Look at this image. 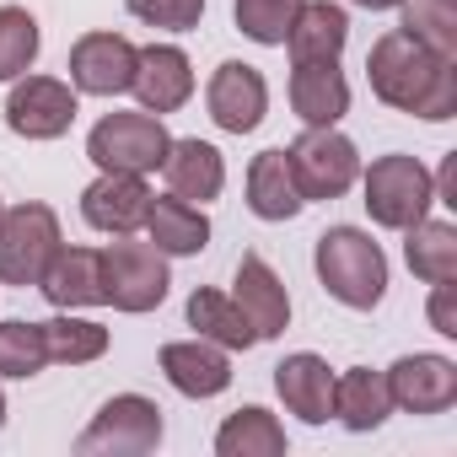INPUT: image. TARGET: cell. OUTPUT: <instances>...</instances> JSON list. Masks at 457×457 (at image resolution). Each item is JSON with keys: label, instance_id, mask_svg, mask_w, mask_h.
Wrapping results in <instances>:
<instances>
[{"label": "cell", "instance_id": "cell-1", "mask_svg": "<svg viewBox=\"0 0 457 457\" xmlns=\"http://www.w3.org/2000/svg\"><path fill=\"white\" fill-rule=\"evenodd\" d=\"M366 81L387 108L414 113L425 124H446L457 113V54H436L430 44L409 38L403 28H393L371 44Z\"/></svg>", "mask_w": 457, "mask_h": 457}, {"label": "cell", "instance_id": "cell-2", "mask_svg": "<svg viewBox=\"0 0 457 457\" xmlns=\"http://www.w3.org/2000/svg\"><path fill=\"white\" fill-rule=\"evenodd\" d=\"M318 280L334 302L355 307V312H371L387 291V259L382 248L371 243V232H361V226H328V232L318 237Z\"/></svg>", "mask_w": 457, "mask_h": 457}, {"label": "cell", "instance_id": "cell-3", "mask_svg": "<svg viewBox=\"0 0 457 457\" xmlns=\"http://www.w3.org/2000/svg\"><path fill=\"white\" fill-rule=\"evenodd\" d=\"M436 204V172L420 156H377L366 172V215L387 232H409L414 220H425V210Z\"/></svg>", "mask_w": 457, "mask_h": 457}, {"label": "cell", "instance_id": "cell-4", "mask_svg": "<svg viewBox=\"0 0 457 457\" xmlns=\"http://www.w3.org/2000/svg\"><path fill=\"white\" fill-rule=\"evenodd\" d=\"M60 253V215L49 204H17L0 215V286H38Z\"/></svg>", "mask_w": 457, "mask_h": 457}, {"label": "cell", "instance_id": "cell-5", "mask_svg": "<svg viewBox=\"0 0 457 457\" xmlns=\"http://www.w3.org/2000/svg\"><path fill=\"white\" fill-rule=\"evenodd\" d=\"M286 156H291L302 199H339L361 178V151L334 124H307V135H296L286 145Z\"/></svg>", "mask_w": 457, "mask_h": 457}, {"label": "cell", "instance_id": "cell-6", "mask_svg": "<svg viewBox=\"0 0 457 457\" xmlns=\"http://www.w3.org/2000/svg\"><path fill=\"white\" fill-rule=\"evenodd\" d=\"M156 441H162V409L140 393H119L76 436V452L81 457H145L156 452Z\"/></svg>", "mask_w": 457, "mask_h": 457}, {"label": "cell", "instance_id": "cell-7", "mask_svg": "<svg viewBox=\"0 0 457 457\" xmlns=\"http://www.w3.org/2000/svg\"><path fill=\"white\" fill-rule=\"evenodd\" d=\"M167 145H172V135L162 129L156 113H108L87 135V156L103 172H140V178L167 162Z\"/></svg>", "mask_w": 457, "mask_h": 457}, {"label": "cell", "instance_id": "cell-8", "mask_svg": "<svg viewBox=\"0 0 457 457\" xmlns=\"http://www.w3.org/2000/svg\"><path fill=\"white\" fill-rule=\"evenodd\" d=\"M103 280H108V302L119 312H151L167 302V253H156L151 243H108L103 248Z\"/></svg>", "mask_w": 457, "mask_h": 457}, {"label": "cell", "instance_id": "cell-9", "mask_svg": "<svg viewBox=\"0 0 457 457\" xmlns=\"http://www.w3.org/2000/svg\"><path fill=\"white\" fill-rule=\"evenodd\" d=\"M76 87L54 81V76H17L12 97H6V129L22 140H60L76 124Z\"/></svg>", "mask_w": 457, "mask_h": 457}, {"label": "cell", "instance_id": "cell-10", "mask_svg": "<svg viewBox=\"0 0 457 457\" xmlns=\"http://www.w3.org/2000/svg\"><path fill=\"white\" fill-rule=\"evenodd\" d=\"M204 108L210 119L226 129V135H253L264 124V108H270V87L259 76V65H243V60H226L210 87H204Z\"/></svg>", "mask_w": 457, "mask_h": 457}, {"label": "cell", "instance_id": "cell-11", "mask_svg": "<svg viewBox=\"0 0 457 457\" xmlns=\"http://www.w3.org/2000/svg\"><path fill=\"white\" fill-rule=\"evenodd\" d=\"M135 44L119 33H87L71 49V87L87 97H119L135 81Z\"/></svg>", "mask_w": 457, "mask_h": 457}, {"label": "cell", "instance_id": "cell-12", "mask_svg": "<svg viewBox=\"0 0 457 457\" xmlns=\"http://www.w3.org/2000/svg\"><path fill=\"white\" fill-rule=\"evenodd\" d=\"M382 377H387V398L409 414H441L457 403V361L446 355H403Z\"/></svg>", "mask_w": 457, "mask_h": 457}, {"label": "cell", "instance_id": "cell-13", "mask_svg": "<svg viewBox=\"0 0 457 457\" xmlns=\"http://www.w3.org/2000/svg\"><path fill=\"white\" fill-rule=\"evenodd\" d=\"M129 92L140 97V108L145 113H178L188 97H194V65H188V54L178 49V44H151V49H140L135 54V81H129Z\"/></svg>", "mask_w": 457, "mask_h": 457}, {"label": "cell", "instance_id": "cell-14", "mask_svg": "<svg viewBox=\"0 0 457 457\" xmlns=\"http://www.w3.org/2000/svg\"><path fill=\"white\" fill-rule=\"evenodd\" d=\"M145 204H151V188L140 183V172H103L87 194H81V215L87 226L108 237H129L145 226Z\"/></svg>", "mask_w": 457, "mask_h": 457}, {"label": "cell", "instance_id": "cell-15", "mask_svg": "<svg viewBox=\"0 0 457 457\" xmlns=\"http://www.w3.org/2000/svg\"><path fill=\"white\" fill-rule=\"evenodd\" d=\"M38 291H44L60 312H76V307H108L103 253H97V248H60L54 264L44 270Z\"/></svg>", "mask_w": 457, "mask_h": 457}, {"label": "cell", "instance_id": "cell-16", "mask_svg": "<svg viewBox=\"0 0 457 457\" xmlns=\"http://www.w3.org/2000/svg\"><path fill=\"white\" fill-rule=\"evenodd\" d=\"M162 371L183 398H215L232 387V361L210 339H172L162 345Z\"/></svg>", "mask_w": 457, "mask_h": 457}, {"label": "cell", "instance_id": "cell-17", "mask_svg": "<svg viewBox=\"0 0 457 457\" xmlns=\"http://www.w3.org/2000/svg\"><path fill=\"white\" fill-rule=\"evenodd\" d=\"M232 302L243 307V318L253 323V334H259V339H280V334H286V323H291V296H286L280 275H275L259 253H243Z\"/></svg>", "mask_w": 457, "mask_h": 457}, {"label": "cell", "instance_id": "cell-18", "mask_svg": "<svg viewBox=\"0 0 457 457\" xmlns=\"http://www.w3.org/2000/svg\"><path fill=\"white\" fill-rule=\"evenodd\" d=\"M275 393H280L286 409H291L296 420H307V425H323V420L334 414V371H328V361L312 355V350H296V355H286V361L275 366Z\"/></svg>", "mask_w": 457, "mask_h": 457}, {"label": "cell", "instance_id": "cell-19", "mask_svg": "<svg viewBox=\"0 0 457 457\" xmlns=\"http://www.w3.org/2000/svg\"><path fill=\"white\" fill-rule=\"evenodd\" d=\"M145 237L167 259H194L210 243V220H204L199 204H188L178 194H162V199L151 194V204H145Z\"/></svg>", "mask_w": 457, "mask_h": 457}, {"label": "cell", "instance_id": "cell-20", "mask_svg": "<svg viewBox=\"0 0 457 457\" xmlns=\"http://www.w3.org/2000/svg\"><path fill=\"white\" fill-rule=\"evenodd\" d=\"M350 44V17L345 6H334V0H302V12L286 33V49L296 65H328L339 60Z\"/></svg>", "mask_w": 457, "mask_h": 457}, {"label": "cell", "instance_id": "cell-21", "mask_svg": "<svg viewBox=\"0 0 457 457\" xmlns=\"http://www.w3.org/2000/svg\"><path fill=\"white\" fill-rule=\"evenodd\" d=\"M162 178H167V188L178 194V199H215L220 188H226V162H220V151L210 145V140H199V135H188V140H172L167 145V162H162Z\"/></svg>", "mask_w": 457, "mask_h": 457}, {"label": "cell", "instance_id": "cell-22", "mask_svg": "<svg viewBox=\"0 0 457 457\" xmlns=\"http://www.w3.org/2000/svg\"><path fill=\"white\" fill-rule=\"evenodd\" d=\"M291 108L302 124H339L350 113V81L339 60L328 65H296L291 71Z\"/></svg>", "mask_w": 457, "mask_h": 457}, {"label": "cell", "instance_id": "cell-23", "mask_svg": "<svg viewBox=\"0 0 457 457\" xmlns=\"http://www.w3.org/2000/svg\"><path fill=\"white\" fill-rule=\"evenodd\" d=\"M302 188H296V172H291V156L286 151H259L253 167H248V210L259 220H291L302 215Z\"/></svg>", "mask_w": 457, "mask_h": 457}, {"label": "cell", "instance_id": "cell-24", "mask_svg": "<svg viewBox=\"0 0 457 457\" xmlns=\"http://www.w3.org/2000/svg\"><path fill=\"white\" fill-rule=\"evenodd\" d=\"M387 414H393V398H387V377L382 371L350 366L345 377H334V420L345 430H377Z\"/></svg>", "mask_w": 457, "mask_h": 457}, {"label": "cell", "instance_id": "cell-25", "mask_svg": "<svg viewBox=\"0 0 457 457\" xmlns=\"http://www.w3.org/2000/svg\"><path fill=\"white\" fill-rule=\"evenodd\" d=\"M188 323L199 328V339H210L220 350H253L259 345V334L243 318V307L232 296H220V291H194L188 296Z\"/></svg>", "mask_w": 457, "mask_h": 457}, {"label": "cell", "instance_id": "cell-26", "mask_svg": "<svg viewBox=\"0 0 457 457\" xmlns=\"http://www.w3.org/2000/svg\"><path fill=\"white\" fill-rule=\"evenodd\" d=\"M215 452L220 457H280L286 452V430H280V420L270 409L248 403V409H237L215 430Z\"/></svg>", "mask_w": 457, "mask_h": 457}, {"label": "cell", "instance_id": "cell-27", "mask_svg": "<svg viewBox=\"0 0 457 457\" xmlns=\"http://www.w3.org/2000/svg\"><path fill=\"white\" fill-rule=\"evenodd\" d=\"M403 259L425 286L457 280V226L452 220H414L409 243H403Z\"/></svg>", "mask_w": 457, "mask_h": 457}, {"label": "cell", "instance_id": "cell-28", "mask_svg": "<svg viewBox=\"0 0 457 457\" xmlns=\"http://www.w3.org/2000/svg\"><path fill=\"white\" fill-rule=\"evenodd\" d=\"M38 328H44L49 361H60V366H87V361L108 355V328H103V323H87V318L60 312V318H49V323H38Z\"/></svg>", "mask_w": 457, "mask_h": 457}, {"label": "cell", "instance_id": "cell-29", "mask_svg": "<svg viewBox=\"0 0 457 457\" xmlns=\"http://www.w3.org/2000/svg\"><path fill=\"white\" fill-rule=\"evenodd\" d=\"M38 22L28 6H0V81H17L38 60Z\"/></svg>", "mask_w": 457, "mask_h": 457}, {"label": "cell", "instance_id": "cell-30", "mask_svg": "<svg viewBox=\"0 0 457 457\" xmlns=\"http://www.w3.org/2000/svg\"><path fill=\"white\" fill-rule=\"evenodd\" d=\"M403 33L430 44L436 54H457V0H398Z\"/></svg>", "mask_w": 457, "mask_h": 457}, {"label": "cell", "instance_id": "cell-31", "mask_svg": "<svg viewBox=\"0 0 457 457\" xmlns=\"http://www.w3.org/2000/svg\"><path fill=\"white\" fill-rule=\"evenodd\" d=\"M49 366V350H44V328L38 323H0V377H38Z\"/></svg>", "mask_w": 457, "mask_h": 457}, {"label": "cell", "instance_id": "cell-32", "mask_svg": "<svg viewBox=\"0 0 457 457\" xmlns=\"http://www.w3.org/2000/svg\"><path fill=\"white\" fill-rule=\"evenodd\" d=\"M302 12V0H237V28L253 38V44H286L291 22Z\"/></svg>", "mask_w": 457, "mask_h": 457}, {"label": "cell", "instance_id": "cell-33", "mask_svg": "<svg viewBox=\"0 0 457 457\" xmlns=\"http://www.w3.org/2000/svg\"><path fill=\"white\" fill-rule=\"evenodd\" d=\"M124 6L145 22V28H167V33H188L204 17V0H124Z\"/></svg>", "mask_w": 457, "mask_h": 457}, {"label": "cell", "instance_id": "cell-34", "mask_svg": "<svg viewBox=\"0 0 457 457\" xmlns=\"http://www.w3.org/2000/svg\"><path fill=\"white\" fill-rule=\"evenodd\" d=\"M430 323H436V334L457 339V312H452V280H436V296H430Z\"/></svg>", "mask_w": 457, "mask_h": 457}, {"label": "cell", "instance_id": "cell-35", "mask_svg": "<svg viewBox=\"0 0 457 457\" xmlns=\"http://www.w3.org/2000/svg\"><path fill=\"white\" fill-rule=\"evenodd\" d=\"M452 188H457V151H452V156L441 162V172H436V199H441V204H457Z\"/></svg>", "mask_w": 457, "mask_h": 457}, {"label": "cell", "instance_id": "cell-36", "mask_svg": "<svg viewBox=\"0 0 457 457\" xmlns=\"http://www.w3.org/2000/svg\"><path fill=\"white\" fill-rule=\"evenodd\" d=\"M355 6H366V12H393L398 0H355Z\"/></svg>", "mask_w": 457, "mask_h": 457}, {"label": "cell", "instance_id": "cell-37", "mask_svg": "<svg viewBox=\"0 0 457 457\" xmlns=\"http://www.w3.org/2000/svg\"><path fill=\"white\" fill-rule=\"evenodd\" d=\"M0 425H6V393H0Z\"/></svg>", "mask_w": 457, "mask_h": 457}, {"label": "cell", "instance_id": "cell-38", "mask_svg": "<svg viewBox=\"0 0 457 457\" xmlns=\"http://www.w3.org/2000/svg\"><path fill=\"white\" fill-rule=\"evenodd\" d=\"M0 215H6V204H0Z\"/></svg>", "mask_w": 457, "mask_h": 457}]
</instances>
